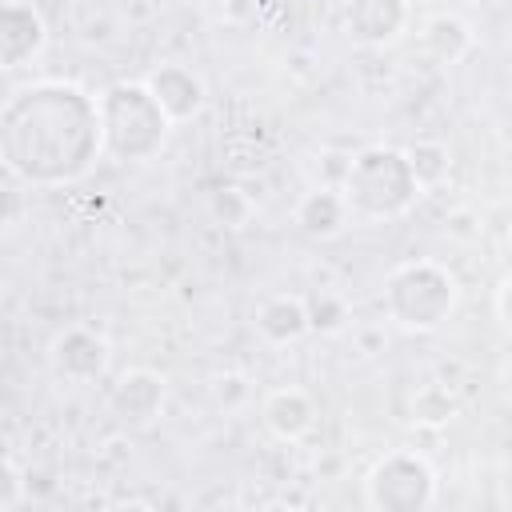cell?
<instances>
[{
	"label": "cell",
	"instance_id": "9a60e30c",
	"mask_svg": "<svg viewBox=\"0 0 512 512\" xmlns=\"http://www.w3.org/2000/svg\"><path fill=\"white\" fill-rule=\"evenodd\" d=\"M400 152H404V160H408V172H412L420 196L432 192V188H440V184L452 176V152H448V144H440V140H412V144H404Z\"/></svg>",
	"mask_w": 512,
	"mask_h": 512
},
{
	"label": "cell",
	"instance_id": "d6986e66",
	"mask_svg": "<svg viewBox=\"0 0 512 512\" xmlns=\"http://www.w3.org/2000/svg\"><path fill=\"white\" fill-rule=\"evenodd\" d=\"M28 500V476L12 456H0V512L20 508Z\"/></svg>",
	"mask_w": 512,
	"mask_h": 512
},
{
	"label": "cell",
	"instance_id": "30bf717a",
	"mask_svg": "<svg viewBox=\"0 0 512 512\" xmlns=\"http://www.w3.org/2000/svg\"><path fill=\"white\" fill-rule=\"evenodd\" d=\"M408 0H344V32L360 48H388L408 32Z\"/></svg>",
	"mask_w": 512,
	"mask_h": 512
},
{
	"label": "cell",
	"instance_id": "277c9868",
	"mask_svg": "<svg viewBox=\"0 0 512 512\" xmlns=\"http://www.w3.org/2000/svg\"><path fill=\"white\" fill-rule=\"evenodd\" d=\"M460 308V280L440 260H404L384 276V312L404 332H440Z\"/></svg>",
	"mask_w": 512,
	"mask_h": 512
},
{
	"label": "cell",
	"instance_id": "8fae6325",
	"mask_svg": "<svg viewBox=\"0 0 512 512\" xmlns=\"http://www.w3.org/2000/svg\"><path fill=\"white\" fill-rule=\"evenodd\" d=\"M260 420L264 428L284 440V444H296L304 440L312 428H316V400L296 388V384H284V388H272L264 400H260Z\"/></svg>",
	"mask_w": 512,
	"mask_h": 512
},
{
	"label": "cell",
	"instance_id": "2e32d148",
	"mask_svg": "<svg viewBox=\"0 0 512 512\" xmlns=\"http://www.w3.org/2000/svg\"><path fill=\"white\" fill-rule=\"evenodd\" d=\"M300 300H304L308 332H316V336H340L348 328V320H352V304L336 288H312Z\"/></svg>",
	"mask_w": 512,
	"mask_h": 512
},
{
	"label": "cell",
	"instance_id": "3957f363",
	"mask_svg": "<svg viewBox=\"0 0 512 512\" xmlns=\"http://www.w3.org/2000/svg\"><path fill=\"white\" fill-rule=\"evenodd\" d=\"M336 188H340L348 212L360 220H396L420 200L408 160L392 144H368V148L352 152Z\"/></svg>",
	"mask_w": 512,
	"mask_h": 512
},
{
	"label": "cell",
	"instance_id": "7a4b0ae2",
	"mask_svg": "<svg viewBox=\"0 0 512 512\" xmlns=\"http://www.w3.org/2000/svg\"><path fill=\"white\" fill-rule=\"evenodd\" d=\"M100 112V148L116 164H148L164 152L172 120L156 104L144 80H116L96 96Z\"/></svg>",
	"mask_w": 512,
	"mask_h": 512
},
{
	"label": "cell",
	"instance_id": "44dd1931",
	"mask_svg": "<svg viewBox=\"0 0 512 512\" xmlns=\"http://www.w3.org/2000/svg\"><path fill=\"white\" fill-rule=\"evenodd\" d=\"M496 320H500V328H508V276H500V284H496Z\"/></svg>",
	"mask_w": 512,
	"mask_h": 512
},
{
	"label": "cell",
	"instance_id": "6da1fadb",
	"mask_svg": "<svg viewBox=\"0 0 512 512\" xmlns=\"http://www.w3.org/2000/svg\"><path fill=\"white\" fill-rule=\"evenodd\" d=\"M100 156L96 96L76 80L44 76L0 104V168L16 184L64 188L84 180Z\"/></svg>",
	"mask_w": 512,
	"mask_h": 512
},
{
	"label": "cell",
	"instance_id": "5b68a950",
	"mask_svg": "<svg viewBox=\"0 0 512 512\" xmlns=\"http://www.w3.org/2000/svg\"><path fill=\"white\" fill-rule=\"evenodd\" d=\"M440 496L432 460L416 448H392L364 472V504L372 512H428Z\"/></svg>",
	"mask_w": 512,
	"mask_h": 512
},
{
	"label": "cell",
	"instance_id": "ffe728a7",
	"mask_svg": "<svg viewBox=\"0 0 512 512\" xmlns=\"http://www.w3.org/2000/svg\"><path fill=\"white\" fill-rule=\"evenodd\" d=\"M24 188V184H20ZM16 184H0V224H8V220H16L20 212H24V192H20Z\"/></svg>",
	"mask_w": 512,
	"mask_h": 512
},
{
	"label": "cell",
	"instance_id": "7c38bea8",
	"mask_svg": "<svg viewBox=\"0 0 512 512\" xmlns=\"http://www.w3.org/2000/svg\"><path fill=\"white\" fill-rule=\"evenodd\" d=\"M292 220H296V228H300L304 236H312V240H336V236L348 228L352 212H348L340 188H332V184H312V188L296 200Z\"/></svg>",
	"mask_w": 512,
	"mask_h": 512
},
{
	"label": "cell",
	"instance_id": "5bb4252c",
	"mask_svg": "<svg viewBox=\"0 0 512 512\" xmlns=\"http://www.w3.org/2000/svg\"><path fill=\"white\" fill-rule=\"evenodd\" d=\"M256 332H260V340L272 344V348H284V344L304 340V336H308L304 300H300V296H288V292L268 296V300L256 308Z\"/></svg>",
	"mask_w": 512,
	"mask_h": 512
},
{
	"label": "cell",
	"instance_id": "e0dca14e",
	"mask_svg": "<svg viewBox=\"0 0 512 512\" xmlns=\"http://www.w3.org/2000/svg\"><path fill=\"white\" fill-rule=\"evenodd\" d=\"M460 412V400L444 388V384H424L412 392V404H408V420L416 428H444L452 416Z\"/></svg>",
	"mask_w": 512,
	"mask_h": 512
},
{
	"label": "cell",
	"instance_id": "ba28073f",
	"mask_svg": "<svg viewBox=\"0 0 512 512\" xmlns=\"http://www.w3.org/2000/svg\"><path fill=\"white\" fill-rule=\"evenodd\" d=\"M48 48V20L28 0H0V72L40 60Z\"/></svg>",
	"mask_w": 512,
	"mask_h": 512
},
{
	"label": "cell",
	"instance_id": "52a82bcc",
	"mask_svg": "<svg viewBox=\"0 0 512 512\" xmlns=\"http://www.w3.org/2000/svg\"><path fill=\"white\" fill-rule=\"evenodd\" d=\"M168 404V380L156 368H124L108 388V416L124 432H144Z\"/></svg>",
	"mask_w": 512,
	"mask_h": 512
},
{
	"label": "cell",
	"instance_id": "4fadbf2b",
	"mask_svg": "<svg viewBox=\"0 0 512 512\" xmlns=\"http://www.w3.org/2000/svg\"><path fill=\"white\" fill-rule=\"evenodd\" d=\"M420 44L436 64H460L476 48V32L460 12H428L420 20Z\"/></svg>",
	"mask_w": 512,
	"mask_h": 512
},
{
	"label": "cell",
	"instance_id": "ac0fdd59",
	"mask_svg": "<svg viewBox=\"0 0 512 512\" xmlns=\"http://www.w3.org/2000/svg\"><path fill=\"white\" fill-rule=\"evenodd\" d=\"M208 212H212V220L220 224V228H244L248 220H252V212H256V200H252V192L244 188V184H220L212 196H208Z\"/></svg>",
	"mask_w": 512,
	"mask_h": 512
},
{
	"label": "cell",
	"instance_id": "9c48e42d",
	"mask_svg": "<svg viewBox=\"0 0 512 512\" xmlns=\"http://www.w3.org/2000/svg\"><path fill=\"white\" fill-rule=\"evenodd\" d=\"M144 84H148V92L156 96V104L164 108V116L172 120V128L196 120V116L204 112V104H208V84H204V76H200L196 68L180 64V60L156 64V68L144 76Z\"/></svg>",
	"mask_w": 512,
	"mask_h": 512
},
{
	"label": "cell",
	"instance_id": "8992f818",
	"mask_svg": "<svg viewBox=\"0 0 512 512\" xmlns=\"http://www.w3.org/2000/svg\"><path fill=\"white\" fill-rule=\"evenodd\" d=\"M112 364V340L100 328L68 324L48 340V368L64 384H96Z\"/></svg>",
	"mask_w": 512,
	"mask_h": 512
}]
</instances>
